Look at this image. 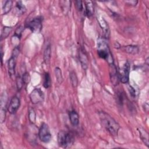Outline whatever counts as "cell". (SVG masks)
<instances>
[{
	"label": "cell",
	"mask_w": 149,
	"mask_h": 149,
	"mask_svg": "<svg viewBox=\"0 0 149 149\" xmlns=\"http://www.w3.org/2000/svg\"><path fill=\"white\" fill-rule=\"evenodd\" d=\"M20 105V100L17 96L13 97L8 107V111L10 114H14L18 110Z\"/></svg>",
	"instance_id": "obj_10"
},
{
	"label": "cell",
	"mask_w": 149,
	"mask_h": 149,
	"mask_svg": "<svg viewBox=\"0 0 149 149\" xmlns=\"http://www.w3.org/2000/svg\"><path fill=\"white\" fill-rule=\"evenodd\" d=\"M122 49L126 53L129 54L135 55L137 54L139 51V48L137 45H128L125 47H123Z\"/></svg>",
	"instance_id": "obj_16"
},
{
	"label": "cell",
	"mask_w": 149,
	"mask_h": 149,
	"mask_svg": "<svg viewBox=\"0 0 149 149\" xmlns=\"http://www.w3.org/2000/svg\"><path fill=\"white\" fill-rule=\"evenodd\" d=\"M12 30V27H8V26H5L3 27L2 30V33L1 36V40L6 38L10 33V32Z\"/></svg>",
	"instance_id": "obj_25"
},
{
	"label": "cell",
	"mask_w": 149,
	"mask_h": 149,
	"mask_svg": "<svg viewBox=\"0 0 149 149\" xmlns=\"http://www.w3.org/2000/svg\"><path fill=\"white\" fill-rule=\"evenodd\" d=\"M109 76L111 83L113 85L116 86L118 84L119 77V72L117 70L116 66L115 65L114 63L109 64Z\"/></svg>",
	"instance_id": "obj_9"
},
{
	"label": "cell",
	"mask_w": 149,
	"mask_h": 149,
	"mask_svg": "<svg viewBox=\"0 0 149 149\" xmlns=\"http://www.w3.org/2000/svg\"><path fill=\"white\" fill-rule=\"evenodd\" d=\"M16 59V58L11 56V57L8 61V72L11 77H12V76H14L15 74Z\"/></svg>",
	"instance_id": "obj_12"
},
{
	"label": "cell",
	"mask_w": 149,
	"mask_h": 149,
	"mask_svg": "<svg viewBox=\"0 0 149 149\" xmlns=\"http://www.w3.org/2000/svg\"><path fill=\"white\" fill-rule=\"evenodd\" d=\"M42 19L41 16L36 17L27 23L26 27L29 29L33 33H40L42 27Z\"/></svg>",
	"instance_id": "obj_4"
},
{
	"label": "cell",
	"mask_w": 149,
	"mask_h": 149,
	"mask_svg": "<svg viewBox=\"0 0 149 149\" xmlns=\"http://www.w3.org/2000/svg\"><path fill=\"white\" fill-rule=\"evenodd\" d=\"M97 53L100 58L108 61L109 64L113 63V59L108 43L104 38H100L98 40Z\"/></svg>",
	"instance_id": "obj_2"
},
{
	"label": "cell",
	"mask_w": 149,
	"mask_h": 149,
	"mask_svg": "<svg viewBox=\"0 0 149 149\" xmlns=\"http://www.w3.org/2000/svg\"><path fill=\"white\" fill-rule=\"evenodd\" d=\"M137 1H126V3H129V5H133V6H136V4L137 3Z\"/></svg>",
	"instance_id": "obj_33"
},
{
	"label": "cell",
	"mask_w": 149,
	"mask_h": 149,
	"mask_svg": "<svg viewBox=\"0 0 149 149\" xmlns=\"http://www.w3.org/2000/svg\"><path fill=\"white\" fill-rule=\"evenodd\" d=\"M51 56V48L50 44L46 46L44 52V61L46 65H48L50 62Z\"/></svg>",
	"instance_id": "obj_17"
},
{
	"label": "cell",
	"mask_w": 149,
	"mask_h": 149,
	"mask_svg": "<svg viewBox=\"0 0 149 149\" xmlns=\"http://www.w3.org/2000/svg\"><path fill=\"white\" fill-rule=\"evenodd\" d=\"M54 72H55V75L57 82L59 84H61L63 82V76L62 74L61 69L58 67H56L55 68Z\"/></svg>",
	"instance_id": "obj_24"
},
{
	"label": "cell",
	"mask_w": 149,
	"mask_h": 149,
	"mask_svg": "<svg viewBox=\"0 0 149 149\" xmlns=\"http://www.w3.org/2000/svg\"><path fill=\"white\" fill-rule=\"evenodd\" d=\"M24 83L22 80V78L20 76H17L16 77V86L18 90H20L23 86Z\"/></svg>",
	"instance_id": "obj_27"
},
{
	"label": "cell",
	"mask_w": 149,
	"mask_h": 149,
	"mask_svg": "<svg viewBox=\"0 0 149 149\" xmlns=\"http://www.w3.org/2000/svg\"><path fill=\"white\" fill-rule=\"evenodd\" d=\"M30 99L33 104H37L44 101V94L40 88H34L30 94Z\"/></svg>",
	"instance_id": "obj_7"
},
{
	"label": "cell",
	"mask_w": 149,
	"mask_h": 149,
	"mask_svg": "<svg viewBox=\"0 0 149 149\" xmlns=\"http://www.w3.org/2000/svg\"><path fill=\"white\" fill-rule=\"evenodd\" d=\"M69 77L72 87L74 88H76L78 84V79L76 73L74 71H71L69 73Z\"/></svg>",
	"instance_id": "obj_19"
},
{
	"label": "cell",
	"mask_w": 149,
	"mask_h": 149,
	"mask_svg": "<svg viewBox=\"0 0 149 149\" xmlns=\"http://www.w3.org/2000/svg\"><path fill=\"white\" fill-rule=\"evenodd\" d=\"M130 65L129 61H126L119 72V80L122 83H127L129 80Z\"/></svg>",
	"instance_id": "obj_6"
},
{
	"label": "cell",
	"mask_w": 149,
	"mask_h": 149,
	"mask_svg": "<svg viewBox=\"0 0 149 149\" xmlns=\"http://www.w3.org/2000/svg\"><path fill=\"white\" fill-rule=\"evenodd\" d=\"M22 78L24 84H27L28 83H29V82L30 81V76L28 72L24 73L23 74Z\"/></svg>",
	"instance_id": "obj_28"
},
{
	"label": "cell",
	"mask_w": 149,
	"mask_h": 149,
	"mask_svg": "<svg viewBox=\"0 0 149 149\" xmlns=\"http://www.w3.org/2000/svg\"><path fill=\"white\" fill-rule=\"evenodd\" d=\"M19 48L18 47H15V48L13 49V52H12V56H14L15 58H17V56L19 55Z\"/></svg>",
	"instance_id": "obj_31"
},
{
	"label": "cell",
	"mask_w": 149,
	"mask_h": 149,
	"mask_svg": "<svg viewBox=\"0 0 149 149\" xmlns=\"http://www.w3.org/2000/svg\"><path fill=\"white\" fill-rule=\"evenodd\" d=\"M13 5V1H5L4 5L2 6V13L3 14H6L8 13L10 9H12Z\"/></svg>",
	"instance_id": "obj_21"
},
{
	"label": "cell",
	"mask_w": 149,
	"mask_h": 149,
	"mask_svg": "<svg viewBox=\"0 0 149 149\" xmlns=\"http://www.w3.org/2000/svg\"><path fill=\"white\" fill-rule=\"evenodd\" d=\"M76 3V6L79 11H81L83 10V4H82V1H76L75 2Z\"/></svg>",
	"instance_id": "obj_30"
},
{
	"label": "cell",
	"mask_w": 149,
	"mask_h": 149,
	"mask_svg": "<svg viewBox=\"0 0 149 149\" xmlns=\"http://www.w3.org/2000/svg\"><path fill=\"white\" fill-rule=\"evenodd\" d=\"M79 58L81 63V66L84 70H86L88 68V59L87 55L84 49H81L79 53Z\"/></svg>",
	"instance_id": "obj_11"
},
{
	"label": "cell",
	"mask_w": 149,
	"mask_h": 149,
	"mask_svg": "<svg viewBox=\"0 0 149 149\" xmlns=\"http://www.w3.org/2000/svg\"><path fill=\"white\" fill-rule=\"evenodd\" d=\"M85 13L88 17H90L94 13V7L93 2L91 1H85Z\"/></svg>",
	"instance_id": "obj_15"
},
{
	"label": "cell",
	"mask_w": 149,
	"mask_h": 149,
	"mask_svg": "<svg viewBox=\"0 0 149 149\" xmlns=\"http://www.w3.org/2000/svg\"><path fill=\"white\" fill-rule=\"evenodd\" d=\"M69 117L70 122L73 126H76L79 125V116L78 113L74 110H72L69 112Z\"/></svg>",
	"instance_id": "obj_14"
},
{
	"label": "cell",
	"mask_w": 149,
	"mask_h": 149,
	"mask_svg": "<svg viewBox=\"0 0 149 149\" xmlns=\"http://www.w3.org/2000/svg\"><path fill=\"white\" fill-rule=\"evenodd\" d=\"M128 89H129V93H130L131 96L132 97H136V90H134V88L132 86H129Z\"/></svg>",
	"instance_id": "obj_32"
},
{
	"label": "cell",
	"mask_w": 149,
	"mask_h": 149,
	"mask_svg": "<svg viewBox=\"0 0 149 149\" xmlns=\"http://www.w3.org/2000/svg\"><path fill=\"white\" fill-rule=\"evenodd\" d=\"M38 137L40 140L44 143H48L51 139V133L48 125L42 123L38 132Z\"/></svg>",
	"instance_id": "obj_5"
},
{
	"label": "cell",
	"mask_w": 149,
	"mask_h": 149,
	"mask_svg": "<svg viewBox=\"0 0 149 149\" xmlns=\"http://www.w3.org/2000/svg\"><path fill=\"white\" fill-rule=\"evenodd\" d=\"M51 86V79L50 75L48 73H45L44 76V81H43V86L45 88H48L50 87Z\"/></svg>",
	"instance_id": "obj_23"
},
{
	"label": "cell",
	"mask_w": 149,
	"mask_h": 149,
	"mask_svg": "<svg viewBox=\"0 0 149 149\" xmlns=\"http://www.w3.org/2000/svg\"><path fill=\"white\" fill-rule=\"evenodd\" d=\"M98 22H99V24L101 27V29H102V31L104 33V38H108L109 36V29L107 22L104 20L103 17H101L100 19H99Z\"/></svg>",
	"instance_id": "obj_13"
},
{
	"label": "cell",
	"mask_w": 149,
	"mask_h": 149,
	"mask_svg": "<svg viewBox=\"0 0 149 149\" xmlns=\"http://www.w3.org/2000/svg\"><path fill=\"white\" fill-rule=\"evenodd\" d=\"M59 2L61 3V6L63 13L65 15L67 14L70 8V1H59Z\"/></svg>",
	"instance_id": "obj_20"
},
{
	"label": "cell",
	"mask_w": 149,
	"mask_h": 149,
	"mask_svg": "<svg viewBox=\"0 0 149 149\" xmlns=\"http://www.w3.org/2000/svg\"><path fill=\"white\" fill-rule=\"evenodd\" d=\"M29 119L31 123H34L36 119V114L33 108H30L29 111Z\"/></svg>",
	"instance_id": "obj_26"
},
{
	"label": "cell",
	"mask_w": 149,
	"mask_h": 149,
	"mask_svg": "<svg viewBox=\"0 0 149 149\" xmlns=\"http://www.w3.org/2000/svg\"><path fill=\"white\" fill-rule=\"evenodd\" d=\"M23 30H24V27H23V26H20L18 27L17 28V29L16 30V31H15L14 36L17 37L18 38H20V37H21V36H22V32L23 31Z\"/></svg>",
	"instance_id": "obj_29"
},
{
	"label": "cell",
	"mask_w": 149,
	"mask_h": 149,
	"mask_svg": "<svg viewBox=\"0 0 149 149\" xmlns=\"http://www.w3.org/2000/svg\"><path fill=\"white\" fill-rule=\"evenodd\" d=\"M98 115L102 126L111 136H116L120 129L119 123L105 112L101 111L98 113Z\"/></svg>",
	"instance_id": "obj_1"
},
{
	"label": "cell",
	"mask_w": 149,
	"mask_h": 149,
	"mask_svg": "<svg viewBox=\"0 0 149 149\" xmlns=\"http://www.w3.org/2000/svg\"><path fill=\"white\" fill-rule=\"evenodd\" d=\"M58 143L63 148L70 147L74 141L73 134L69 132L61 130L58 133Z\"/></svg>",
	"instance_id": "obj_3"
},
{
	"label": "cell",
	"mask_w": 149,
	"mask_h": 149,
	"mask_svg": "<svg viewBox=\"0 0 149 149\" xmlns=\"http://www.w3.org/2000/svg\"><path fill=\"white\" fill-rule=\"evenodd\" d=\"M138 130H139L140 139H141L143 142L144 143V144L147 147H148V133L146 131V130H144L143 128H139Z\"/></svg>",
	"instance_id": "obj_18"
},
{
	"label": "cell",
	"mask_w": 149,
	"mask_h": 149,
	"mask_svg": "<svg viewBox=\"0 0 149 149\" xmlns=\"http://www.w3.org/2000/svg\"><path fill=\"white\" fill-rule=\"evenodd\" d=\"M8 96L6 91H3L1 96V110H0V120L1 123H3L6 117V104H7Z\"/></svg>",
	"instance_id": "obj_8"
},
{
	"label": "cell",
	"mask_w": 149,
	"mask_h": 149,
	"mask_svg": "<svg viewBox=\"0 0 149 149\" xmlns=\"http://www.w3.org/2000/svg\"><path fill=\"white\" fill-rule=\"evenodd\" d=\"M16 10L18 15H22L26 12V8L21 1H19L16 5Z\"/></svg>",
	"instance_id": "obj_22"
}]
</instances>
